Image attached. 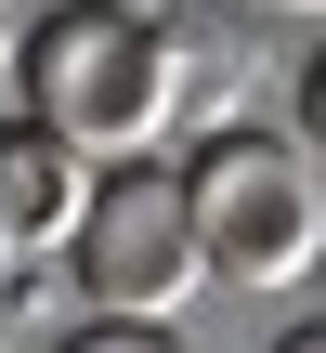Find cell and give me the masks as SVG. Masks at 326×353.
Returning <instances> with one entry per match:
<instances>
[{
	"instance_id": "cell-1",
	"label": "cell",
	"mask_w": 326,
	"mask_h": 353,
	"mask_svg": "<svg viewBox=\"0 0 326 353\" xmlns=\"http://www.w3.org/2000/svg\"><path fill=\"white\" fill-rule=\"evenodd\" d=\"M13 118H39L65 157L118 170V157H157L183 92H170V26L131 13V0H52L26 39H13Z\"/></svg>"
},
{
	"instance_id": "cell-2",
	"label": "cell",
	"mask_w": 326,
	"mask_h": 353,
	"mask_svg": "<svg viewBox=\"0 0 326 353\" xmlns=\"http://www.w3.org/2000/svg\"><path fill=\"white\" fill-rule=\"evenodd\" d=\"M183 210H196V262L248 301H287L301 275L326 262V196H314V157L261 118H209L183 157Z\"/></svg>"
},
{
	"instance_id": "cell-3",
	"label": "cell",
	"mask_w": 326,
	"mask_h": 353,
	"mask_svg": "<svg viewBox=\"0 0 326 353\" xmlns=\"http://www.w3.org/2000/svg\"><path fill=\"white\" fill-rule=\"evenodd\" d=\"M65 275H78V301L91 314H144V327H170L183 301H196V210H183V170L170 157H118V170H91V210H78V236H65Z\"/></svg>"
},
{
	"instance_id": "cell-4",
	"label": "cell",
	"mask_w": 326,
	"mask_h": 353,
	"mask_svg": "<svg viewBox=\"0 0 326 353\" xmlns=\"http://www.w3.org/2000/svg\"><path fill=\"white\" fill-rule=\"evenodd\" d=\"M78 210H91V157H65L39 118H0V249H52L65 262Z\"/></svg>"
},
{
	"instance_id": "cell-5",
	"label": "cell",
	"mask_w": 326,
	"mask_h": 353,
	"mask_svg": "<svg viewBox=\"0 0 326 353\" xmlns=\"http://www.w3.org/2000/svg\"><path fill=\"white\" fill-rule=\"evenodd\" d=\"M52 353H196V341H183V327H144V314H78Z\"/></svg>"
},
{
	"instance_id": "cell-6",
	"label": "cell",
	"mask_w": 326,
	"mask_h": 353,
	"mask_svg": "<svg viewBox=\"0 0 326 353\" xmlns=\"http://www.w3.org/2000/svg\"><path fill=\"white\" fill-rule=\"evenodd\" d=\"M301 131H314V157H326V39H314V65H301Z\"/></svg>"
},
{
	"instance_id": "cell-7",
	"label": "cell",
	"mask_w": 326,
	"mask_h": 353,
	"mask_svg": "<svg viewBox=\"0 0 326 353\" xmlns=\"http://www.w3.org/2000/svg\"><path fill=\"white\" fill-rule=\"evenodd\" d=\"M261 353H326V314H301V327H274Z\"/></svg>"
},
{
	"instance_id": "cell-8",
	"label": "cell",
	"mask_w": 326,
	"mask_h": 353,
	"mask_svg": "<svg viewBox=\"0 0 326 353\" xmlns=\"http://www.w3.org/2000/svg\"><path fill=\"white\" fill-rule=\"evenodd\" d=\"M261 13H326V0H261Z\"/></svg>"
},
{
	"instance_id": "cell-9",
	"label": "cell",
	"mask_w": 326,
	"mask_h": 353,
	"mask_svg": "<svg viewBox=\"0 0 326 353\" xmlns=\"http://www.w3.org/2000/svg\"><path fill=\"white\" fill-rule=\"evenodd\" d=\"M0 52H13V39H0Z\"/></svg>"
},
{
	"instance_id": "cell-10",
	"label": "cell",
	"mask_w": 326,
	"mask_h": 353,
	"mask_svg": "<svg viewBox=\"0 0 326 353\" xmlns=\"http://www.w3.org/2000/svg\"><path fill=\"white\" fill-rule=\"evenodd\" d=\"M39 13H52V0H39Z\"/></svg>"
}]
</instances>
